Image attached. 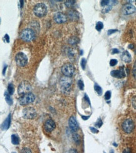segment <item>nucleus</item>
<instances>
[{"mask_svg": "<svg viewBox=\"0 0 136 153\" xmlns=\"http://www.w3.org/2000/svg\"><path fill=\"white\" fill-rule=\"evenodd\" d=\"M84 98H85V99L86 100V101L89 102V104H90V100H89V97L87 96V94H85V97H84Z\"/></svg>", "mask_w": 136, "mask_h": 153, "instance_id": "a19ab883", "label": "nucleus"}, {"mask_svg": "<svg viewBox=\"0 0 136 153\" xmlns=\"http://www.w3.org/2000/svg\"><path fill=\"white\" fill-rule=\"evenodd\" d=\"M112 9V5L110 4V3L109 4V5L106 6L105 7L103 8V9H102V12L103 13H108L109 11H110Z\"/></svg>", "mask_w": 136, "mask_h": 153, "instance_id": "b1692460", "label": "nucleus"}, {"mask_svg": "<svg viewBox=\"0 0 136 153\" xmlns=\"http://www.w3.org/2000/svg\"><path fill=\"white\" fill-rule=\"evenodd\" d=\"M122 128L125 133H131L134 129V123L132 119H125L122 124Z\"/></svg>", "mask_w": 136, "mask_h": 153, "instance_id": "0eeeda50", "label": "nucleus"}, {"mask_svg": "<svg viewBox=\"0 0 136 153\" xmlns=\"http://www.w3.org/2000/svg\"><path fill=\"white\" fill-rule=\"evenodd\" d=\"M105 100H109L111 98V92L110 90H108L105 92V96H104Z\"/></svg>", "mask_w": 136, "mask_h": 153, "instance_id": "cd10ccee", "label": "nucleus"}, {"mask_svg": "<svg viewBox=\"0 0 136 153\" xmlns=\"http://www.w3.org/2000/svg\"><path fill=\"white\" fill-rule=\"evenodd\" d=\"M21 153H31V151H30V149L25 148L22 149Z\"/></svg>", "mask_w": 136, "mask_h": 153, "instance_id": "c9c22d12", "label": "nucleus"}, {"mask_svg": "<svg viewBox=\"0 0 136 153\" xmlns=\"http://www.w3.org/2000/svg\"><path fill=\"white\" fill-rule=\"evenodd\" d=\"M68 17L70 20H77L79 19V13L75 9H70L68 11Z\"/></svg>", "mask_w": 136, "mask_h": 153, "instance_id": "2eb2a0df", "label": "nucleus"}, {"mask_svg": "<svg viewBox=\"0 0 136 153\" xmlns=\"http://www.w3.org/2000/svg\"><path fill=\"white\" fill-rule=\"evenodd\" d=\"M35 98L36 97L34 94L30 92L23 96H20V97L19 98V102L21 105H26L33 102L35 101Z\"/></svg>", "mask_w": 136, "mask_h": 153, "instance_id": "20e7f679", "label": "nucleus"}, {"mask_svg": "<svg viewBox=\"0 0 136 153\" xmlns=\"http://www.w3.org/2000/svg\"><path fill=\"white\" fill-rule=\"evenodd\" d=\"M4 97H5V100L6 101V102L8 103V104L9 105H11L13 104V100L10 97V94L7 92H4Z\"/></svg>", "mask_w": 136, "mask_h": 153, "instance_id": "6ab92c4d", "label": "nucleus"}, {"mask_svg": "<svg viewBox=\"0 0 136 153\" xmlns=\"http://www.w3.org/2000/svg\"><path fill=\"white\" fill-rule=\"evenodd\" d=\"M14 90H15V88H14V85H13V83H9L8 86V92L10 95H12L14 93Z\"/></svg>", "mask_w": 136, "mask_h": 153, "instance_id": "4be33fe9", "label": "nucleus"}, {"mask_svg": "<svg viewBox=\"0 0 136 153\" xmlns=\"http://www.w3.org/2000/svg\"><path fill=\"white\" fill-rule=\"evenodd\" d=\"M86 64H87V60L85 58H82L81 60V66H82L83 70H85L86 67Z\"/></svg>", "mask_w": 136, "mask_h": 153, "instance_id": "c756f323", "label": "nucleus"}, {"mask_svg": "<svg viewBox=\"0 0 136 153\" xmlns=\"http://www.w3.org/2000/svg\"><path fill=\"white\" fill-rule=\"evenodd\" d=\"M90 129L92 131V132L94 134H97L98 132V130L95 127H90Z\"/></svg>", "mask_w": 136, "mask_h": 153, "instance_id": "e433bc0d", "label": "nucleus"}, {"mask_svg": "<svg viewBox=\"0 0 136 153\" xmlns=\"http://www.w3.org/2000/svg\"><path fill=\"white\" fill-rule=\"evenodd\" d=\"M132 74H133V76H134V77L136 79V61H135L134 65V67H133Z\"/></svg>", "mask_w": 136, "mask_h": 153, "instance_id": "473e14b6", "label": "nucleus"}, {"mask_svg": "<svg viewBox=\"0 0 136 153\" xmlns=\"http://www.w3.org/2000/svg\"><path fill=\"white\" fill-rule=\"evenodd\" d=\"M73 140H75V142H76V143H78V142H80V136L77 134H75L73 136Z\"/></svg>", "mask_w": 136, "mask_h": 153, "instance_id": "c85d7f7f", "label": "nucleus"}, {"mask_svg": "<svg viewBox=\"0 0 136 153\" xmlns=\"http://www.w3.org/2000/svg\"><path fill=\"white\" fill-rule=\"evenodd\" d=\"M31 86L30 83L27 81H23L20 83L18 88V93L20 96H23L31 92Z\"/></svg>", "mask_w": 136, "mask_h": 153, "instance_id": "423d86ee", "label": "nucleus"}, {"mask_svg": "<svg viewBox=\"0 0 136 153\" xmlns=\"http://www.w3.org/2000/svg\"><path fill=\"white\" fill-rule=\"evenodd\" d=\"M122 153H132V151H131V150L129 148H126V149L123 150Z\"/></svg>", "mask_w": 136, "mask_h": 153, "instance_id": "58836bf2", "label": "nucleus"}, {"mask_svg": "<svg viewBox=\"0 0 136 153\" xmlns=\"http://www.w3.org/2000/svg\"><path fill=\"white\" fill-rule=\"evenodd\" d=\"M113 145H114V146H117V144H115V143H114V144H113Z\"/></svg>", "mask_w": 136, "mask_h": 153, "instance_id": "de8ad7c7", "label": "nucleus"}, {"mask_svg": "<svg viewBox=\"0 0 136 153\" xmlns=\"http://www.w3.org/2000/svg\"><path fill=\"white\" fill-rule=\"evenodd\" d=\"M78 88H80V90H84V83L82 80H78Z\"/></svg>", "mask_w": 136, "mask_h": 153, "instance_id": "a878e982", "label": "nucleus"}, {"mask_svg": "<svg viewBox=\"0 0 136 153\" xmlns=\"http://www.w3.org/2000/svg\"><path fill=\"white\" fill-rule=\"evenodd\" d=\"M56 127V124L53 120L48 119L44 124V129L47 132H51Z\"/></svg>", "mask_w": 136, "mask_h": 153, "instance_id": "ddd939ff", "label": "nucleus"}, {"mask_svg": "<svg viewBox=\"0 0 136 153\" xmlns=\"http://www.w3.org/2000/svg\"><path fill=\"white\" fill-rule=\"evenodd\" d=\"M111 76L117 79H122L125 77V72L123 67H120L119 70H112L110 72Z\"/></svg>", "mask_w": 136, "mask_h": 153, "instance_id": "4468645a", "label": "nucleus"}, {"mask_svg": "<svg viewBox=\"0 0 136 153\" xmlns=\"http://www.w3.org/2000/svg\"><path fill=\"white\" fill-rule=\"evenodd\" d=\"M75 69L74 65L70 63H67L64 64L62 67V72L64 75L68 77H72L75 74Z\"/></svg>", "mask_w": 136, "mask_h": 153, "instance_id": "39448f33", "label": "nucleus"}, {"mask_svg": "<svg viewBox=\"0 0 136 153\" xmlns=\"http://www.w3.org/2000/svg\"><path fill=\"white\" fill-rule=\"evenodd\" d=\"M131 102H132V105L133 107L136 109V96L133 97L131 99Z\"/></svg>", "mask_w": 136, "mask_h": 153, "instance_id": "7c9ffc66", "label": "nucleus"}, {"mask_svg": "<svg viewBox=\"0 0 136 153\" xmlns=\"http://www.w3.org/2000/svg\"><path fill=\"white\" fill-rule=\"evenodd\" d=\"M94 90H95V92L97 93L98 96H102V89L101 88V87L100 85H98L97 83H95L94 85Z\"/></svg>", "mask_w": 136, "mask_h": 153, "instance_id": "aec40b11", "label": "nucleus"}, {"mask_svg": "<svg viewBox=\"0 0 136 153\" xmlns=\"http://www.w3.org/2000/svg\"><path fill=\"white\" fill-rule=\"evenodd\" d=\"M11 142L15 145H18L20 142V139L17 134H13L11 135Z\"/></svg>", "mask_w": 136, "mask_h": 153, "instance_id": "a211bd4d", "label": "nucleus"}, {"mask_svg": "<svg viewBox=\"0 0 136 153\" xmlns=\"http://www.w3.org/2000/svg\"></svg>", "mask_w": 136, "mask_h": 153, "instance_id": "8fccbe9b", "label": "nucleus"}, {"mask_svg": "<svg viewBox=\"0 0 136 153\" xmlns=\"http://www.w3.org/2000/svg\"><path fill=\"white\" fill-rule=\"evenodd\" d=\"M53 19L54 21L56 22V23H65L67 20V16L64 13H61V12H58L56 13L53 16Z\"/></svg>", "mask_w": 136, "mask_h": 153, "instance_id": "9b49d317", "label": "nucleus"}, {"mask_svg": "<svg viewBox=\"0 0 136 153\" xmlns=\"http://www.w3.org/2000/svg\"><path fill=\"white\" fill-rule=\"evenodd\" d=\"M35 37L34 31L31 28H26L22 31L20 34V38L25 42H31Z\"/></svg>", "mask_w": 136, "mask_h": 153, "instance_id": "7ed1b4c3", "label": "nucleus"}, {"mask_svg": "<svg viewBox=\"0 0 136 153\" xmlns=\"http://www.w3.org/2000/svg\"><path fill=\"white\" fill-rule=\"evenodd\" d=\"M75 3V1H72V0H69V1H66L65 3V4L67 7L71 8L72 7L73 4Z\"/></svg>", "mask_w": 136, "mask_h": 153, "instance_id": "393cba45", "label": "nucleus"}, {"mask_svg": "<svg viewBox=\"0 0 136 153\" xmlns=\"http://www.w3.org/2000/svg\"><path fill=\"white\" fill-rule=\"evenodd\" d=\"M102 124H103V122H102V121L101 120V119H98L96 123V126H97L98 127H100L102 126Z\"/></svg>", "mask_w": 136, "mask_h": 153, "instance_id": "72a5a7b5", "label": "nucleus"}, {"mask_svg": "<svg viewBox=\"0 0 136 153\" xmlns=\"http://www.w3.org/2000/svg\"><path fill=\"white\" fill-rule=\"evenodd\" d=\"M20 3H21V6H20V7H21V8H22V7H23V1H20Z\"/></svg>", "mask_w": 136, "mask_h": 153, "instance_id": "c03bdc74", "label": "nucleus"}, {"mask_svg": "<svg viewBox=\"0 0 136 153\" xmlns=\"http://www.w3.org/2000/svg\"><path fill=\"white\" fill-rule=\"evenodd\" d=\"M112 54H115V53H119V50L117 48H114L112 51Z\"/></svg>", "mask_w": 136, "mask_h": 153, "instance_id": "ea45409f", "label": "nucleus"}, {"mask_svg": "<svg viewBox=\"0 0 136 153\" xmlns=\"http://www.w3.org/2000/svg\"><path fill=\"white\" fill-rule=\"evenodd\" d=\"M114 153V151L113 149H111L110 151V153Z\"/></svg>", "mask_w": 136, "mask_h": 153, "instance_id": "49530a36", "label": "nucleus"}, {"mask_svg": "<svg viewBox=\"0 0 136 153\" xmlns=\"http://www.w3.org/2000/svg\"><path fill=\"white\" fill-rule=\"evenodd\" d=\"M121 59L126 63H129L131 61V55L127 51H124L121 55Z\"/></svg>", "mask_w": 136, "mask_h": 153, "instance_id": "f3484780", "label": "nucleus"}, {"mask_svg": "<svg viewBox=\"0 0 136 153\" xmlns=\"http://www.w3.org/2000/svg\"><path fill=\"white\" fill-rule=\"evenodd\" d=\"M117 62H118V61L116 59H112L110 61V65L111 67H114V66L117 64Z\"/></svg>", "mask_w": 136, "mask_h": 153, "instance_id": "2f4dec72", "label": "nucleus"}, {"mask_svg": "<svg viewBox=\"0 0 136 153\" xmlns=\"http://www.w3.org/2000/svg\"><path fill=\"white\" fill-rule=\"evenodd\" d=\"M82 119H84V120H87V119H88L89 118V116H87V117H85V116H82Z\"/></svg>", "mask_w": 136, "mask_h": 153, "instance_id": "37998d69", "label": "nucleus"}, {"mask_svg": "<svg viewBox=\"0 0 136 153\" xmlns=\"http://www.w3.org/2000/svg\"><path fill=\"white\" fill-rule=\"evenodd\" d=\"M60 85L63 93H69L71 90L72 79L70 77L64 76L60 79Z\"/></svg>", "mask_w": 136, "mask_h": 153, "instance_id": "f257e3e1", "label": "nucleus"}, {"mask_svg": "<svg viewBox=\"0 0 136 153\" xmlns=\"http://www.w3.org/2000/svg\"><path fill=\"white\" fill-rule=\"evenodd\" d=\"M110 1H108V0H103V1H102L101 3H100V4L102 6V7H105L106 6L109 5V4L110 3Z\"/></svg>", "mask_w": 136, "mask_h": 153, "instance_id": "bb28decb", "label": "nucleus"}, {"mask_svg": "<svg viewBox=\"0 0 136 153\" xmlns=\"http://www.w3.org/2000/svg\"><path fill=\"white\" fill-rule=\"evenodd\" d=\"M79 42V40H78V38L76 36H73V37H71L70 39L68 40V42L70 44V45H76L77 43H78Z\"/></svg>", "mask_w": 136, "mask_h": 153, "instance_id": "412c9836", "label": "nucleus"}, {"mask_svg": "<svg viewBox=\"0 0 136 153\" xmlns=\"http://www.w3.org/2000/svg\"><path fill=\"white\" fill-rule=\"evenodd\" d=\"M136 12V8L132 4H125L122 7V13L123 14H133Z\"/></svg>", "mask_w": 136, "mask_h": 153, "instance_id": "9d476101", "label": "nucleus"}, {"mask_svg": "<svg viewBox=\"0 0 136 153\" xmlns=\"http://www.w3.org/2000/svg\"><path fill=\"white\" fill-rule=\"evenodd\" d=\"M23 115L25 119H33L36 116V112L33 107H26L23 110Z\"/></svg>", "mask_w": 136, "mask_h": 153, "instance_id": "1a4fd4ad", "label": "nucleus"}, {"mask_svg": "<svg viewBox=\"0 0 136 153\" xmlns=\"http://www.w3.org/2000/svg\"><path fill=\"white\" fill-rule=\"evenodd\" d=\"M117 31H118L117 30H109L108 31V33H107V34H108V35H110L117 32Z\"/></svg>", "mask_w": 136, "mask_h": 153, "instance_id": "4c0bfd02", "label": "nucleus"}, {"mask_svg": "<svg viewBox=\"0 0 136 153\" xmlns=\"http://www.w3.org/2000/svg\"><path fill=\"white\" fill-rule=\"evenodd\" d=\"M129 48L131 49H132L134 48V45H129Z\"/></svg>", "mask_w": 136, "mask_h": 153, "instance_id": "a18cd8bd", "label": "nucleus"}, {"mask_svg": "<svg viewBox=\"0 0 136 153\" xmlns=\"http://www.w3.org/2000/svg\"><path fill=\"white\" fill-rule=\"evenodd\" d=\"M105 153V152H104V153Z\"/></svg>", "mask_w": 136, "mask_h": 153, "instance_id": "09e8293b", "label": "nucleus"}, {"mask_svg": "<svg viewBox=\"0 0 136 153\" xmlns=\"http://www.w3.org/2000/svg\"><path fill=\"white\" fill-rule=\"evenodd\" d=\"M33 12L37 17L42 18L47 13V7L44 3H38L34 7Z\"/></svg>", "mask_w": 136, "mask_h": 153, "instance_id": "f03ea898", "label": "nucleus"}, {"mask_svg": "<svg viewBox=\"0 0 136 153\" xmlns=\"http://www.w3.org/2000/svg\"><path fill=\"white\" fill-rule=\"evenodd\" d=\"M103 28V24L102 22H98L97 23L96 26H95V28L98 31H100L102 30V28Z\"/></svg>", "mask_w": 136, "mask_h": 153, "instance_id": "5701e85b", "label": "nucleus"}, {"mask_svg": "<svg viewBox=\"0 0 136 153\" xmlns=\"http://www.w3.org/2000/svg\"><path fill=\"white\" fill-rule=\"evenodd\" d=\"M6 68H7V66L6 65L5 67H4V69L3 70V74L4 75H5V72H6Z\"/></svg>", "mask_w": 136, "mask_h": 153, "instance_id": "79ce46f5", "label": "nucleus"}, {"mask_svg": "<svg viewBox=\"0 0 136 153\" xmlns=\"http://www.w3.org/2000/svg\"><path fill=\"white\" fill-rule=\"evenodd\" d=\"M11 114H9L7 118L5 119V121L2 123L1 124V129L2 130H7L9 129L10 124H11Z\"/></svg>", "mask_w": 136, "mask_h": 153, "instance_id": "dca6fc26", "label": "nucleus"}, {"mask_svg": "<svg viewBox=\"0 0 136 153\" xmlns=\"http://www.w3.org/2000/svg\"><path fill=\"white\" fill-rule=\"evenodd\" d=\"M3 40L6 43H9V36L8 34H6L3 37Z\"/></svg>", "mask_w": 136, "mask_h": 153, "instance_id": "f704fd0d", "label": "nucleus"}, {"mask_svg": "<svg viewBox=\"0 0 136 153\" xmlns=\"http://www.w3.org/2000/svg\"><path fill=\"white\" fill-rule=\"evenodd\" d=\"M17 64L20 67H24L28 63V57L24 53L19 52L15 56Z\"/></svg>", "mask_w": 136, "mask_h": 153, "instance_id": "6e6552de", "label": "nucleus"}, {"mask_svg": "<svg viewBox=\"0 0 136 153\" xmlns=\"http://www.w3.org/2000/svg\"><path fill=\"white\" fill-rule=\"evenodd\" d=\"M69 127L73 132H76L79 129V125L76 121V118L74 116H72L68 121Z\"/></svg>", "mask_w": 136, "mask_h": 153, "instance_id": "f8f14e48", "label": "nucleus"}]
</instances>
